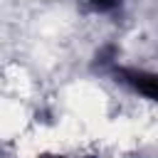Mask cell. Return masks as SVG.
<instances>
[{"instance_id": "3", "label": "cell", "mask_w": 158, "mask_h": 158, "mask_svg": "<svg viewBox=\"0 0 158 158\" xmlns=\"http://www.w3.org/2000/svg\"><path fill=\"white\" fill-rule=\"evenodd\" d=\"M40 158H64V156H40Z\"/></svg>"}, {"instance_id": "1", "label": "cell", "mask_w": 158, "mask_h": 158, "mask_svg": "<svg viewBox=\"0 0 158 158\" xmlns=\"http://www.w3.org/2000/svg\"><path fill=\"white\" fill-rule=\"evenodd\" d=\"M111 72L121 84H126L136 94L146 96L148 101L158 104V74L146 72V69H136V67H121V64H114Z\"/></svg>"}, {"instance_id": "2", "label": "cell", "mask_w": 158, "mask_h": 158, "mask_svg": "<svg viewBox=\"0 0 158 158\" xmlns=\"http://www.w3.org/2000/svg\"><path fill=\"white\" fill-rule=\"evenodd\" d=\"M89 5H91L96 12H114V10L121 5V0H89Z\"/></svg>"}]
</instances>
